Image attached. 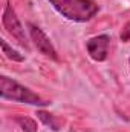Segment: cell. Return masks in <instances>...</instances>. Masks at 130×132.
<instances>
[{"instance_id":"1","label":"cell","mask_w":130,"mask_h":132,"mask_svg":"<svg viewBox=\"0 0 130 132\" xmlns=\"http://www.w3.org/2000/svg\"><path fill=\"white\" fill-rule=\"evenodd\" d=\"M51 5L69 20L87 22L95 17L98 5L94 0H49Z\"/></svg>"},{"instance_id":"2","label":"cell","mask_w":130,"mask_h":132,"mask_svg":"<svg viewBox=\"0 0 130 132\" xmlns=\"http://www.w3.org/2000/svg\"><path fill=\"white\" fill-rule=\"evenodd\" d=\"M0 95H2V98L20 101V103H26V104H34V106L49 104L48 101H44L40 95H37L31 89L25 88L23 85H20L15 80L5 77V75L0 77Z\"/></svg>"},{"instance_id":"3","label":"cell","mask_w":130,"mask_h":132,"mask_svg":"<svg viewBox=\"0 0 130 132\" xmlns=\"http://www.w3.org/2000/svg\"><path fill=\"white\" fill-rule=\"evenodd\" d=\"M2 22H3V26L8 32L11 34L23 48H29L28 45V38H26V34H25V29L18 20V17L15 15V11L12 9L11 5H6L5 6V11H3V15H2Z\"/></svg>"},{"instance_id":"4","label":"cell","mask_w":130,"mask_h":132,"mask_svg":"<svg viewBox=\"0 0 130 132\" xmlns=\"http://www.w3.org/2000/svg\"><path fill=\"white\" fill-rule=\"evenodd\" d=\"M28 26H29L31 38H32L34 45L37 46V49H38L44 57H49V59H52V60H57L58 55H57V51H55L54 45L51 43L49 37L43 32L38 26H35V25H32V23H29Z\"/></svg>"},{"instance_id":"5","label":"cell","mask_w":130,"mask_h":132,"mask_svg":"<svg viewBox=\"0 0 130 132\" xmlns=\"http://www.w3.org/2000/svg\"><path fill=\"white\" fill-rule=\"evenodd\" d=\"M109 45H110V37L107 34H101L87 40L86 48H87L89 55L95 62H104L109 54Z\"/></svg>"},{"instance_id":"6","label":"cell","mask_w":130,"mask_h":132,"mask_svg":"<svg viewBox=\"0 0 130 132\" xmlns=\"http://www.w3.org/2000/svg\"><path fill=\"white\" fill-rule=\"evenodd\" d=\"M0 45H2V51H3V54L8 57V59H11V60H14V62H23L25 60V57L18 52V51H15L14 48H11L8 43H6V40H0Z\"/></svg>"},{"instance_id":"7","label":"cell","mask_w":130,"mask_h":132,"mask_svg":"<svg viewBox=\"0 0 130 132\" xmlns=\"http://www.w3.org/2000/svg\"><path fill=\"white\" fill-rule=\"evenodd\" d=\"M37 117H38L46 126H49L52 131H58V129H60V125H58V121L55 120V117H54L52 114H49V112H46V111H37Z\"/></svg>"},{"instance_id":"8","label":"cell","mask_w":130,"mask_h":132,"mask_svg":"<svg viewBox=\"0 0 130 132\" xmlns=\"http://www.w3.org/2000/svg\"><path fill=\"white\" fill-rule=\"evenodd\" d=\"M15 123L22 128V131H25V132H37V123L34 121L32 118H29V117L18 115V117H15Z\"/></svg>"},{"instance_id":"9","label":"cell","mask_w":130,"mask_h":132,"mask_svg":"<svg viewBox=\"0 0 130 132\" xmlns=\"http://www.w3.org/2000/svg\"><path fill=\"white\" fill-rule=\"evenodd\" d=\"M121 40L123 42H130V22L123 28V31H121Z\"/></svg>"},{"instance_id":"10","label":"cell","mask_w":130,"mask_h":132,"mask_svg":"<svg viewBox=\"0 0 130 132\" xmlns=\"http://www.w3.org/2000/svg\"><path fill=\"white\" fill-rule=\"evenodd\" d=\"M129 62H130V60H129Z\"/></svg>"}]
</instances>
